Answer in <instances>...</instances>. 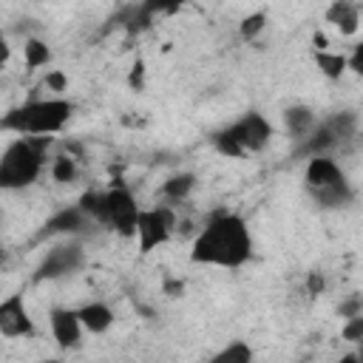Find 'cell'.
Returning a JSON list of instances; mask_svg holds the SVG:
<instances>
[{
    "instance_id": "obj_35",
    "label": "cell",
    "mask_w": 363,
    "mask_h": 363,
    "mask_svg": "<svg viewBox=\"0 0 363 363\" xmlns=\"http://www.w3.org/2000/svg\"><path fill=\"white\" fill-rule=\"evenodd\" d=\"M312 45H315V51H323V48H326V34L318 31V34L312 37Z\"/></svg>"
},
{
    "instance_id": "obj_9",
    "label": "cell",
    "mask_w": 363,
    "mask_h": 363,
    "mask_svg": "<svg viewBox=\"0 0 363 363\" xmlns=\"http://www.w3.org/2000/svg\"><path fill=\"white\" fill-rule=\"evenodd\" d=\"M48 323H51V335H54L57 346H62V349H77L79 346V337H82L85 329L79 323L77 309H51Z\"/></svg>"
},
{
    "instance_id": "obj_8",
    "label": "cell",
    "mask_w": 363,
    "mask_h": 363,
    "mask_svg": "<svg viewBox=\"0 0 363 363\" xmlns=\"http://www.w3.org/2000/svg\"><path fill=\"white\" fill-rule=\"evenodd\" d=\"M0 335L3 337H28L34 335V320L23 295H9L0 301Z\"/></svg>"
},
{
    "instance_id": "obj_36",
    "label": "cell",
    "mask_w": 363,
    "mask_h": 363,
    "mask_svg": "<svg viewBox=\"0 0 363 363\" xmlns=\"http://www.w3.org/2000/svg\"><path fill=\"white\" fill-rule=\"evenodd\" d=\"M6 264H9V250H6V247H0V269H3Z\"/></svg>"
},
{
    "instance_id": "obj_18",
    "label": "cell",
    "mask_w": 363,
    "mask_h": 363,
    "mask_svg": "<svg viewBox=\"0 0 363 363\" xmlns=\"http://www.w3.org/2000/svg\"><path fill=\"white\" fill-rule=\"evenodd\" d=\"M315 62H318L320 74L329 77V79H340L346 74V57L343 54H329L323 48V51H315Z\"/></svg>"
},
{
    "instance_id": "obj_13",
    "label": "cell",
    "mask_w": 363,
    "mask_h": 363,
    "mask_svg": "<svg viewBox=\"0 0 363 363\" xmlns=\"http://www.w3.org/2000/svg\"><path fill=\"white\" fill-rule=\"evenodd\" d=\"M326 23H332L340 34H354L360 28V9L352 0H335L326 9Z\"/></svg>"
},
{
    "instance_id": "obj_12",
    "label": "cell",
    "mask_w": 363,
    "mask_h": 363,
    "mask_svg": "<svg viewBox=\"0 0 363 363\" xmlns=\"http://www.w3.org/2000/svg\"><path fill=\"white\" fill-rule=\"evenodd\" d=\"M340 176H343V170L337 167V162L329 159L326 153H318V156L309 159L306 173H303V182H306V190H312V187H320L326 182H335Z\"/></svg>"
},
{
    "instance_id": "obj_4",
    "label": "cell",
    "mask_w": 363,
    "mask_h": 363,
    "mask_svg": "<svg viewBox=\"0 0 363 363\" xmlns=\"http://www.w3.org/2000/svg\"><path fill=\"white\" fill-rule=\"evenodd\" d=\"M179 218L176 213L162 204V207H153V210H139L136 216V224H133V235H136V244H139V252H153L159 244H164L173 230H176Z\"/></svg>"
},
{
    "instance_id": "obj_32",
    "label": "cell",
    "mask_w": 363,
    "mask_h": 363,
    "mask_svg": "<svg viewBox=\"0 0 363 363\" xmlns=\"http://www.w3.org/2000/svg\"><path fill=\"white\" fill-rule=\"evenodd\" d=\"M346 68H349V71H354V74H360V71H363V45H354L352 57H346Z\"/></svg>"
},
{
    "instance_id": "obj_28",
    "label": "cell",
    "mask_w": 363,
    "mask_h": 363,
    "mask_svg": "<svg viewBox=\"0 0 363 363\" xmlns=\"http://www.w3.org/2000/svg\"><path fill=\"white\" fill-rule=\"evenodd\" d=\"M128 85H130V91H145V62L142 60L133 62V68L128 74Z\"/></svg>"
},
{
    "instance_id": "obj_30",
    "label": "cell",
    "mask_w": 363,
    "mask_h": 363,
    "mask_svg": "<svg viewBox=\"0 0 363 363\" xmlns=\"http://www.w3.org/2000/svg\"><path fill=\"white\" fill-rule=\"evenodd\" d=\"M43 85H45L48 91H57V94H60V91H65V88H68V77H65L62 71H48Z\"/></svg>"
},
{
    "instance_id": "obj_24",
    "label": "cell",
    "mask_w": 363,
    "mask_h": 363,
    "mask_svg": "<svg viewBox=\"0 0 363 363\" xmlns=\"http://www.w3.org/2000/svg\"><path fill=\"white\" fill-rule=\"evenodd\" d=\"M213 145H216V150H218L221 156H227V159H238V156H244V150H241V145L235 142V136L230 133V128L218 130V133L213 136Z\"/></svg>"
},
{
    "instance_id": "obj_31",
    "label": "cell",
    "mask_w": 363,
    "mask_h": 363,
    "mask_svg": "<svg viewBox=\"0 0 363 363\" xmlns=\"http://www.w3.org/2000/svg\"><path fill=\"white\" fill-rule=\"evenodd\" d=\"M340 315H343V318H354V315H363V301H360L357 295H352L349 301H343V303H340Z\"/></svg>"
},
{
    "instance_id": "obj_3",
    "label": "cell",
    "mask_w": 363,
    "mask_h": 363,
    "mask_svg": "<svg viewBox=\"0 0 363 363\" xmlns=\"http://www.w3.org/2000/svg\"><path fill=\"white\" fill-rule=\"evenodd\" d=\"M48 145L51 136L14 139L0 156V190H23L31 182H37Z\"/></svg>"
},
{
    "instance_id": "obj_20",
    "label": "cell",
    "mask_w": 363,
    "mask_h": 363,
    "mask_svg": "<svg viewBox=\"0 0 363 363\" xmlns=\"http://www.w3.org/2000/svg\"><path fill=\"white\" fill-rule=\"evenodd\" d=\"M51 176H54V182H60V184H71V182H77V176H79L77 159H74L71 153H60V156H54V162H51Z\"/></svg>"
},
{
    "instance_id": "obj_34",
    "label": "cell",
    "mask_w": 363,
    "mask_h": 363,
    "mask_svg": "<svg viewBox=\"0 0 363 363\" xmlns=\"http://www.w3.org/2000/svg\"><path fill=\"white\" fill-rule=\"evenodd\" d=\"M9 54H11V48H9V43H6V37L0 34V68L9 62Z\"/></svg>"
},
{
    "instance_id": "obj_21",
    "label": "cell",
    "mask_w": 363,
    "mask_h": 363,
    "mask_svg": "<svg viewBox=\"0 0 363 363\" xmlns=\"http://www.w3.org/2000/svg\"><path fill=\"white\" fill-rule=\"evenodd\" d=\"M326 128L335 133V139H337V142H343V139H352V136L357 133V116H354L352 111H343V113L332 116V119L326 122Z\"/></svg>"
},
{
    "instance_id": "obj_16",
    "label": "cell",
    "mask_w": 363,
    "mask_h": 363,
    "mask_svg": "<svg viewBox=\"0 0 363 363\" xmlns=\"http://www.w3.org/2000/svg\"><path fill=\"white\" fill-rule=\"evenodd\" d=\"M196 187V176L193 173H173L164 184H162V196L170 201H184Z\"/></svg>"
},
{
    "instance_id": "obj_2",
    "label": "cell",
    "mask_w": 363,
    "mask_h": 363,
    "mask_svg": "<svg viewBox=\"0 0 363 363\" xmlns=\"http://www.w3.org/2000/svg\"><path fill=\"white\" fill-rule=\"evenodd\" d=\"M74 113L68 99H28L9 113L0 116V130L23 133V136H51L60 133Z\"/></svg>"
},
{
    "instance_id": "obj_1",
    "label": "cell",
    "mask_w": 363,
    "mask_h": 363,
    "mask_svg": "<svg viewBox=\"0 0 363 363\" xmlns=\"http://www.w3.org/2000/svg\"><path fill=\"white\" fill-rule=\"evenodd\" d=\"M252 255V235L241 216L218 213L213 216L196 235L190 258L207 267H241Z\"/></svg>"
},
{
    "instance_id": "obj_29",
    "label": "cell",
    "mask_w": 363,
    "mask_h": 363,
    "mask_svg": "<svg viewBox=\"0 0 363 363\" xmlns=\"http://www.w3.org/2000/svg\"><path fill=\"white\" fill-rule=\"evenodd\" d=\"M323 289H326L323 272H309V275H306V295H309V298H318V295H323Z\"/></svg>"
},
{
    "instance_id": "obj_22",
    "label": "cell",
    "mask_w": 363,
    "mask_h": 363,
    "mask_svg": "<svg viewBox=\"0 0 363 363\" xmlns=\"http://www.w3.org/2000/svg\"><path fill=\"white\" fill-rule=\"evenodd\" d=\"M23 54H26V65H28V68H40V65H45V62L51 60V48H48L43 40H37V37H28V40H26Z\"/></svg>"
},
{
    "instance_id": "obj_27",
    "label": "cell",
    "mask_w": 363,
    "mask_h": 363,
    "mask_svg": "<svg viewBox=\"0 0 363 363\" xmlns=\"http://www.w3.org/2000/svg\"><path fill=\"white\" fill-rule=\"evenodd\" d=\"M182 3H187V0H145V14H156V11L170 14V11H176Z\"/></svg>"
},
{
    "instance_id": "obj_7",
    "label": "cell",
    "mask_w": 363,
    "mask_h": 363,
    "mask_svg": "<svg viewBox=\"0 0 363 363\" xmlns=\"http://www.w3.org/2000/svg\"><path fill=\"white\" fill-rule=\"evenodd\" d=\"M82 261H85V255H82V247L79 244H57L54 250H48L45 252V258L40 261V267H37V275H34V281H48V278H60V275H71V272H77L79 267H82Z\"/></svg>"
},
{
    "instance_id": "obj_17",
    "label": "cell",
    "mask_w": 363,
    "mask_h": 363,
    "mask_svg": "<svg viewBox=\"0 0 363 363\" xmlns=\"http://www.w3.org/2000/svg\"><path fill=\"white\" fill-rule=\"evenodd\" d=\"M91 221L96 224H105V193L102 190H85L79 196V204H77Z\"/></svg>"
},
{
    "instance_id": "obj_33",
    "label": "cell",
    "mask_w": 363,
    "mask_h": 363,
    "mask_svg": "<svg viewBox=\"0 0 363 363\" xmlns=\"http://www.w3.org/2000/svg\"><path fill=\"white\" fill-rule=\"evenodd\" d=\"M164 292H167L170 298H179V295H184V284H182V281H167V284H164Z\"/></svg>"
},
{
    "instance_id": "obj_6",
    "label": "cell",
    "mask_w": 363,
    "mask_h": 363,
    "mask_svg": "<svg viewBox=\"0 0 363 363\" xmlns=\"http://www.w3.org/2000/svg\"><path fill=\"white\" fill-rule=\"evenodd\" d=\"M230 133L235 136V142L241 145L244 153H258V150H264V147L269 145V139H272V125L267 122L264 113L250 111V113H244L238 122L230 125Z\"/></svg>"
},
{
    "instance_id": "obj_15",
    "label": "cell",
    "mask_w": 363,
    "mask_h": 363,
    "mask_svg": "<svg viewBox=\"0 0 363 363\" xmlns=\"http://www.w3.org/2000/svg\"><path fill=\"white\" fill-rule=\"evenodd\" d=\"M284 122H286V133L295 139H303L312 128H315V113L306 105H292L284 111Z\"/></svg>"
},
{
    "instance_id": "obj_19",
    "label": "cell",
    "mask_w": 363,
    "mask_h": 363,
    "mask_svg": "<svg viewBox=\"0 0 363 363\" xmlns=\"http://www.w3.org/2000/svg\"><path fill=\"white\" fill-rule=\"evenodd\" d=\"M309 139H306V145H303V153H309V156H318V153H326L329 147H335L337 145V139H335V133L326 128V125H320L318 130L312 128L309 133H306Z\"/></svg>"
},
{
    "instance_id": "obj_11",
    "label": "cell",
    "mask_w": 363,
    "mask_h": 363,
    "mask_svg": "<svg viewBox=\"0 0 363 363\" xmlns=\"http://www.w3.org/2000/svg\"><path fill=\"white\" fill-rule=\"evenodd\" d=\"M77 315H79L82 329L91 332V335H102V332H108V329L113 326V312H111V306L102 303V301H91V303L79 306Z\"/></svg>"
},
{
    "instance_id": "obj_5",
    "label": "cell",
    "mask_w": 363,
    "mask_h": 363,
    "mask_svg": "<svg viewBox=\"0 0 363 363\" xmlns=\"http://www.w3.org/2000/svg\"><path fill=\"white\" fill-rule=\"evenodd\" d=\"M136 216H139V204L128 187L105 190V227H111L122 235H133Z\"/></svg>"
},
{
    "instance_id": "obj_25",
    "label": "cell",
    "mask_w": 363,
    "mask_h": 363,
    "mask_svg": "<svg viewBox=\"0 0 363 363\" xmlns=\"http://www.w3.org/2000/svg\"><path fill=\"white\" fill-rule=\"evenodd\" d=\"M213 360H238V363H247V360H252V349H250L244 340H233V343L224 346Z\"/></svg>"
},
{
    "instance_id": "obj_14",
    "label": "cell",
    "mask_w": 363,
    "mask_h": 363,
    "mask_svg": "<svg viewBox=\"0 0 363 363\" xmlns=\"http://www.w3.org/2000/svg\"><path fill=\"white\" fill-rule=\"evenodd\" d=\"M88 221H91V218H88L79 207H65V210H60L57 216L48 218V224L43 227L40 235L45 238V235H57V233H79Z\"/></svg>"
},
{
    "instance_id": "obj_23",
    "label": "cell",
    "mask_w": 363,
    "mask_h": 363,
    "mask_svg": "<svg viewBox=\"0 0 363 363\" xmlns=\"http://www.w3.org/2000/svg\"><path fill=\"white\" fill-rule=\"evenodd\" d=\"M264 28H267V11H252V14H247V17L241 20L238 34H241L244 43H255Z\"/></svg>"
},
{
    "instance_id": "obj_10",
    "label": "cell",
    "mask_w": 363,
    "mask_h": 363,
    "mask_svg": "<svg viewBox=\"0 0 363 363\" xmlns=\"http://www.w3.org/2000/svg\"><path fill=\"white\" fill-rule=\"evenodd\" d=\"M309 196H312V201H315L318 207H323V210H343V207H349V204L354 201V187L349 184L346 176H340V179H335V182H326V184H320V187H312Z\"/></svg>"
},
{
    "instance_id": "obj_26",
    "label": "cell",
    "mask_w": 363,
    "mask_h": 363,
    "mask_svg": "<svg viewBox=\"0 0 363 363\" xmlns=\"http://www.w3.org/2000/svg\"><path fill=\"white\" fill-rule=\"evenodd\" d=\"M340 337L349 340V343H360L363 340V315L346 318V326L340 329Z\"/></svg>"
}]
</instances>
